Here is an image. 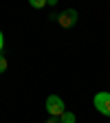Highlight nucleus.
<instances>
[{
    "mask_svg": "<svg viewBox=\"0 0 110 123\" xmlns=\"http://www.w3.org/2000/svg\"><path fill=\"white\" fill-rule=\"evenodd\" d=\"M46 112H49L53 119H59L66 112V105H64V101H62L59 95H49L46 97Z\"/></svg>",
    "mask_w": 110,
    "mask_h": 123,
    "instance_id": "1",
    "label": "nucleus"
},
{
    "mask_svg": "<svg viewBox=\"0 0 110 123\" xmlns=\"http://www.w3.org/2000/svg\"><path fill=\"white\" fill-rule=\"evenodd\" d=\"M92 103H95L99 114L110 117V92H97L95 99H92Z\"/></svg>",
    "mask_w": 110,
    "mask_h": 123,
    "instance_id": "2",
    "label": "nucleus"
},
{
    "mask_svg": "<svg viewBox=\"0 0 110 123\" xmlns=\"http://www.w3.org/2000/svg\"><path fill=\"white\" fill-rule=\"evenodd\" d=\"M57 22H59V26H64V29L73 26V24L77 22V11H75V9H66L62 15H57Z\"/></svg>",
    "mask_w": 110,
    "mask_h": 123,
    "instance_id": "3",
    "label": "nucleus"
},
{
    "mask_svg": "<svg viewBox=\"0 0 110 123\" xmlns=\"http://www.w3.org/2000/svg\"><path fill=\"white\" fill-rule=\"evenodd\" d=\"M75 121H77V117H75L73 112H68V110L59 117V123H75Z\"/></svg>",
    "mask_w": 110,
    "mask_h": 123,
    "instance_id": "4",
    "label": "nucleus"
},
{
    "mask_svg": "<svg viewBox=\"0 0 110 123\" xmlns=\"http://www.w3.org/2000/svg\"><path fill=\"white\" fill-rule=\"evenodd\" d=\"M31 7H33V9H42L44 5H46V0H31V2H29Z\"/></svg>",
    "mask_w": 110,
    "mask_h": 123,
    "instance_id": "5",
    "label": "nucleus"
},
{
    "mask_svg": "<svg viewBox=\"0 0 110 123\" xmlns=\"http://www.w3.org/2000/svg\"><path fill=\"white\" fill-rule=\"evenodd\" d=\"M7 66H9V64H7V57L0 53V73H5V70H7Z\"/></svg>",
    "mask_w": 110,
    "mask_h": 123,
    "instance_id": "6",
    "label": "nucleus"
},
{
    "mask_svg": "<svg viewBox=\"0 0 110 123\" xmlns=\"http://www.w3.org/2000/svg\"><path fill=\"white\" fill-rule=\"evenodd\" d=\"M2 49H5V35H2V31H0V53H2Z\"/></svg>",
    "mask_w": 110,
    "mask_h": 123,
    "instance_id": "7",
    "label": "nucleus"
},
{
    "mask_svg": "<svg viewBox=\"0 0 110 123\" xmlns=\"http://www.w3.org/2000/svg\"><path fill=\"white\" fill-rule=\"evenodd\" d=\"M46 123H59V119H53V117H51V119L46 121Z\"/></svg>",
    "mask_w": 110,
    "mask_h": 123,
    "instance_id": "8",
    "label": "nucleus"
}]
</instances>
